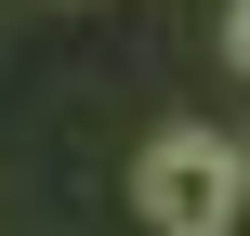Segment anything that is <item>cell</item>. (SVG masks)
I'll return each instance as SVG.
<instances>
[{
	"label": "cell",
	"instance_id": "obj_1",
	"mask_svg": "<svg viewBox=\"0 0 250 236\" xmlns=\"http://www.w3.org/2000/svg\"><path fill=\"white\" fill-rule=\"evenodd\" d=\"M132 210H145L158 236H237V210H250V131H211V118L145 131V158H132Z\"/></svg>",
	"mask_w": 250,
	"mask_h": 236
},
{
	"label": "cell",
	"instance_id": "obj_2",
	"mask_svg": "<svg viewBox=\"0 0 250 236\" xmlns=\"http://www.w3.org/2000/svg\"><path fill=\"white\" fill-rule=\"evenodd\" d=\"M224 66L250 79V0H224Z\"/></svg>",
	"mask_w": 250,
	"mask_h": 236
}]
</instances>
